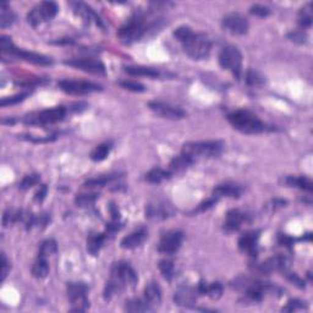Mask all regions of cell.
Returning <instances> with one entry per match:
<instances>
[{"label": "cell", "instance_id": "obj_1", "mask_svg": "<svg viewBox=\"0 0 313 313\" xmlns=\"http://www.w3.org/2000/svg\"><path fill=\"white\" fill-rule=\"evenodd\" d=\"M148 29V22L146 14L142 11H136L132 16L124 23L118 31V38L124 44H131L138 42Z\"/></svg>", "mask_w": 313, "mask_h": 313}, {"label": "cell", "instance_id": "obj_2", "mask_svg": "<svg viewBox=\"0 0 313 313\" xmlns=\"http://www.w3.org/2000/svg\"><path fill=\"white\" fill-rule=\"evenodd\" d=\"M228 120L234 129L247 135H257L267 130L266 124L249 110H236L228 115Z\"/></svg>", "mask_w": 313, "mask_h": 313}, {"label": "cell", "instance_id": "obj_3", "mask_svg": "<svg viewBox=\"0 0 313 313\" xmlns=\"http://www.w3.org/2000/svg\"><path fill=\"white\" fill-rule=\"evenodd\" d=\"M184 52L193 60H203L211 54L212 43L210 38L203 33H195L192 32L189 37L181 42Z\"/></svg>", "mask_w": 313, "mask_h": 313}, {"label": "cell", "instance_id": "obj_4", "mask_svg": "<svg viewBox=\"0 0 313 313\" xmlns=\"http://www.w3.org/2000/svg\"><path fill=\"white\" fill-rule=\"evenodd\" d=\"M0 48H2L3 55H10L15 56V58L21 59V60L33 62L37 65H50L52 64V59L48 58L46 55L37 54V53L28 52V50L19 49L14 46L13 41L8 36H2V40H0Z\"/></svg>", "mask_w": 313, "mask_h": 313}, {"label": "cell", "instance_id": "obj_5", "mask_svg": "<svg viewBox=\"0 0 313 313\" xmlns=\"http://www.w3.org/2000/svg\"><path fill=\"white\" fill-rule=\"evenodd\" d=\"M222 150L223 143L219 141H197L185 143L181 153L186 154L191 159L195 160L196 158L218 156Z\"/></svg>", "mask_w": 313, "mask_h": 313}, {"label": "cell", "instance_id": "obj_6", "mask_svg": "<svg viewBox=\"0 0 313 313\" xmlns=\"http://www.w3.org/2000/svg\"><path fill=\"white\" fill-rule=\"evenodd\" d=\"M66 115V108L64 107H54L50 109H44L42 112L32 113L25 116L23 123L27 125H37V126H46L59 123Z\"/></svg>", "mask_w": 313, "mask_h": 313}, {"label": "cell", "instance_id": "obj_7", "mask_svg": "<svg viewBox=\"0 0 313 313\" xmlns=\"http://www.w3.org/2000/svg\"><path fill=\"white\" fill-rule=\"evenodd\" d=\"M219 64L224 70L230 73L238 80L242 74V55L234 46L223 48L219 54Z\"/></svg>", "mask_w": 313, "mask_h": 313}, {"label": "cell", "instance_id": "obj_8", "mask_svg": "<svg viewBox=\"0 0 313 313\" xmlns=\"http://www.w3.org/2000/svg\"><path fill=\"white\" fill-rule=\"evenodd\" d=\"M110 278L120 283L125 289L129 288V286L133 288L138 282L136 270L130 266V263L124 261H119L113 264L112 269H110Z\"/></svg>", "mask_w": 313, "mask_h": 313}, {"label": "cell", "instance_id": "obj_9", "mask_svg": "<svg viewBox=\"0 0 313 313\" xmlns=\"http://www.w3.org/2000/svg\"><path fill=\"white\" fill-rule=\"evenodd\" d=\"M66 290L68 300L73 305L71 311L82 312L88 308L89 302L87 299V285L83 284V283H68Z\"/></svg>", "mask_w": 313, "mask_h": 313}, {"label": "cell", "instance_id": "obj_10", "mask_svg": "<svg viewBox=\"0 0 313 313\" xmlns=\"http://www.w3.org/2000/svg\"><path fill=\"white\" fill-rule=\"evenodd\" d=\"M59 8L54 2H42L41 4H37L27 15V21L33 27L46 22V21L52 20L58 13Z\"/></svg>", "mask_w": 313, "mask_h": 313}, {"label": "cell", "instance_id": "obj_11", "mask_svg": "<svg viewBox=\"0 0 313 313\" xmlns=\"http://www.w3.org/2000/svg\"><path fill=\"white\" fill-rule=\"evenodd\" d=\"M61 91L66 92L68 94H89L93 92L102 91V86L95 85L93 82L88 81H77V80H64L58 83Z\"/></svg>", "mask_w": 313, "mask_h": 313}, {"label": "cell", "instance_id": "obj_12", "mask_svg": "<svg viewBox=\"0 0 313 313\" xmlns=\"http://www.w3.org/2000/svg\"><path fill=\"white\" fill-rule=\"evenodd\" d=\"M222 26L229 33L242 36L249 31V20L240 13H230L225 15L222 20Z\"/></svg>", "mask_w": 313, "mask_h": 313}, {"label": "cell", "instance_id": "obj_13", "mask_svg": "<svg viewBox=\"0 0 313 313\" xmlns=\"http://www.w3.org/2000/svg\"><path fill=\"white\" fill-rule=\"evenodd\" d=\"M184 241V232L180 230H170L164 232L158 244V251L164 255H174L179 251Z\"/></svg>", "mask_w": 313, "mask_h": 313}, {"label": "cell", "instance_id": "obj_14", "mask_svg": "<svg viewBox=\"0 0 313 313\" xmlns=\"http://www.w3.org/2000/svg\"><path fill=\"white\" fill-rule=\"evenodd\" d=\"M151 110L158 115L163 116L165 119H170V120H180L186 116V112L181 109L180 107L172 106L170 103L160 102V100H153V102L148 103Z\"/></svg>", "mask_w": 313, "mask_h": 313}, {"label": "cell", "instance_id": "obj_15", "mask_svg": "<svg viewBox=\"0 0 313 313\" xmlns=\"http://www.w3.org/2000/svg\"><path fill=\"white\" fill-rule=\"evenodd\" d=\"M174 208L169 203H166V202L162 201L152 202V203H148L147 207H146V217L148 219L164 220L170 218V217L174 216Z\"/></svg>", "mask_w": 313, "mask_h": 313}, {"label": "cell", "instance_id": "obj_16", "mask_svg": "<svg viewBox=\"0 0 313 313\" xmlns=\"http://www.w3.org/2000/svg\"><path fill=\"white\" fill-rule=\"evenodd\" d=\"M65 64L68 66H73L80 70L87 71L91 74H98V75H103L106 74V66L100 60H95V59L81 58V59H71V60L65 61Z\"/></svg>", "mask_w": 313, "mask_h": 313}, {"label": "cell", "instance_id": "obj_17", "mask_svg": "<svg viewBox=\"0 0 313 313\" xmlns=\"http://www.w3.org/2000/svg\"><path fill=\"white\" fill-rule=\"evenodd\" d=\"M197 294H198V291L196 288H192V286H189V285L180 286L174 295V301H175V303L179 306L191 307L196 303V300H197Z\"/></svg>", "mask_w": 313, "mask_h": 313}, {"label": "cell", "instance_id": "obj_18", "mask_svg": "<svg viewBox=\"0 0 313 313\" xmlns=\"http://www.w3.org/2000/svg\"><path fill=\"white\" fill-rule=\"evenodd\" d=\"M71 7H73V10L75 11V14L77 15V16L81 17L85 22H87V23L94 22L97 26L103 27V22H102V20H100V17L94 13V10L89 7V5L85 4V3L79 2V3H71Z\"/></svg>", "mask_w": 313, "mask_h": 313}, {"label": "cell", "instance_id": "obj_19", "mask_svg": "<svg viewBox=\"0 0 313 313\" xmlns=\"http://www.w3.org/2000/svg\"><path fill=\"white\" fill-rule=\"evenodd\" d=\"M258 231H247L238 238V249L249 256H256L258 245Z\"/></svg>", "mask_w": 313, "mask_h": 313}, {"label": "cell", "instance_id": "obj_20", "mask_svg": "<svg viewBox=\"0 0 313 313\" xmlns=\"http://www.w3.org/2000/svg\"><path fill=\"white\" fill-rule=\"evenodd\" d=\"M289 266V261L286 259L284 256H275V257L269 258L268 261L263 262L262 264H259L258 272L262 274H270L275 270H286V268Z\"/></svg>", "mask_w": 313, "mask_h": 313}, {"label": "cell", "instance_id": "obj_21", "mask_svg": "<svg viewBox=\"0 0 313 313\" xmlns=\"http://www.w3.org/2000/svg\"><path fill=\"white\" fill-rule=\"evenodd\" d=\"M148 236V232L145 228H140L137 230L132 231L131 234L125 236L123 240H121V247L125 250H133L136 247L141 246L145 240Z\"/></svg>", "mask_w": 313, "mask_h": 313}, {"label": "cell", "instance_id": "obj_22", "mask_svg": "<svg viewBox=\"0 0 313 313\" xmlns=\"http://www.w3.org/2000/svg\"><path fill=\"white\" fill-rule=\"evenodd\" d=\"M242 193V187L237 184L232 183H225L222 185H218L216 189L213 190L212 196L220 199L222 197H231V198H238Z\"/></svg>", "mask_w": 313, "mask_h": 313}, {"label": "cell", "instance_id": "obj_23", "mask_svg": "<svg viewBox=\"0 0 313 313\" xmlns=\"http://www.w3.org/2000/svg\"><path fill=\"white\" fill-rule=\"evenodd\" d=\"M247 220V214L240 210H231L226 213L224 229L226 231H236Z\"/></svg>", "mask_w": 313, "mask_h": 313}, {"label": "cell", "instance_id": "obj_24", "mask_svg": "<svg viewBox=\"0 0 313 313\" xmlns=\"http://www.w3.org/2000/svg\"><path fill=\"white\" fill-rule=\"evenodd\" d=\"M145 300L152 307H156L162 302V289L157 282L148 283L145 289Z\"/></svg>", "mask_w": 313, "mask_h": 313}, {"label": "cell", "instance_id": "obj_25", "mask_svg": "<svg viewBox=\"0 0 313 313\" xmlns=\"http://www.w3.org/2000/svg\"><path fill=\"white\" fill-rule=\"evenodd\" d=\"M197 291L201 295H207L212 300H218L223 295V286L218 282L211 283V284L201 282L197 286Z\"/></svg>", "mask_w": 313, "mask_h": 313}, {"label": "cell", "instance_id": "obj_26", "mask_svg": "<svg viewBox=\"0 0 313 313\" xmlns=\"http://www.w3.org/2000/svg\"><path fill=\"white\" fill-rule=\"evenodd\" d=\"M193 162H195V160L191 159L189 156H186V154L184 153H180L179 156L174 157V159L170 162L169 171H170V174H172V172H180L185 170V169L189 168Z\"/></svg>", "mask_w": 313, "mask_h": 313}, {"label": "cell", "instance_id": "obj_27", "mask_svg": "<svg viewBox=\"0 0 313 313\" xmlns=\"http://www.w3.org/2000/svg\"><path fill=\"white\" fill-rule=\"evenodd\" d=\"M106 234H91L87 238V251L92 256H97L106 242Z\"/></svg>", "mask_w": 313, "mask_h": 313}, {"label": "cell", "instance_id": "obj_28", "mask_svg": "<svg viewBox=\"0 0 313 313\" xmlns=\"http://www.w3.org/2000/svg\"><path fill=\"white\" fill-rule=\"evenodd\" d=\"M125 311L127 312H147L153 311V307L145 299H131L125 303Z\"/></svg>", "mask_w": 313, "mask_h": 313}, {"label": "cell", "instance_id": "obj_29", "mask_svg": "<svg viewBox=\"0 0 313 313\" xmlns=\"http://www.w3.org/2000/svg\"><path fill=\"white\" fill-rule=\"evenodd\" d=\"M48 273H49V264H48L47 258L38 256L32 266V275L36 279H43L48 275Z\"/></svg>", "mask_w": 313, "mask_h": 313}, {"label": "cell", "instance_id": "obj_30", "mask_svg": "<svg viewBox=\"0 0 313 313\" xmlns=\"http://www.w3.org/2000/svg\"><path fill=\"white\" fill-rule=\"evenodd\" d=\"M285 184L288 185V186L308 191V192H311L312 187H313L312 181L309 180L308 178H305V177H289L285 179Z\"/></svg>", "mask_w": 313, "mask_h": 313}, {"label": "cell", "instance_id": "obj_31", "mask_svg": "<svg viewBox=\"0 0 313 313\" xmlns=\"http://www.w3.org/2000/svg\"><path fill=\"white\" fill-rule=\"evenodd\" d=\"M16 20V15L14 14V11L11 10L10 7L7 3H3L2 7H0V26L2 28H7L9 26H11Z\"/></svg>", "mask_w": 313, "mask_h": 313}, {"label": "cell", "instance_id": "obj_32", "mask_svg": "<svg viewBox=\"0 0 313 313\" xmlns=\"http://www.w3.org/2000/svg\"><path fill=\"white\" fill-rule=\"evenodd\" d=\"M112 148H113V145L110 142L100 143V145H98L97 147L92 151L91 159L93 160V162H102V160H104L107 157L109 156Z\"/></svg>", "mask_w": 313, "mask_h": 313}, {"label": "cell", "instance_id": "obj_33", "mask_svg": "<svg viewBox=\"0 0 313 313\" xmlns=\"http://www.w3.org/2000/svg\"><path fill=\"white\" fill-rule=\"evenodd\" d=\"M125 73L132 76H147V77H157L159 75L157 70L147 66H125Z\"/></svg>", "mask_w": 313, "mask_h": 313}, {"label": "cell", "instance_id": "obj_34", "mask_svg": "<svg viewBox=\"0 0 313 313\" xmlns=\"http://www.w3.org/2000/svg\"><path fill=\"white\" fill-rule=\"evenodd\" d=\"M170 171L164 170L162 168H153L146 174V180L151 184H159L170 177Z\"/></svg>", "mask_w": 313, "mask_h": 313}, {"label": "cell", "instance_id": "obj_35", "mask_svg": "<svg viewBox=\"0 0 313 313\" xmlns=\"http://www.w3.org/2000/svg\"><path fill=\"white\" fill-rule=\"evenodd\" d=\"M299 25L302 29L308 28L312 25V3H308L300 10Z\"/></svg>", "mask_w": 313, "mask_h": 313}, {"label": "cell", "instance_id": "obj_36", "mask_svg": "<svg viewBox=\"0 0 313 313\" xmlns=\"http://www.w3.org/2000/svg\"><path fill=\"white\" fill-rule=\"evenodd\" d=\"M23 211H15V210H8L4 213V218H3V224L4 226H10L15 224V223L22 222L23 220Z\"/></svg>", "mask_w": 313, "mask_h": 313}, {"label": "cell", "instance_id": "obj_37", "mask_svg": "<svg viewBox=\"0 0 313 313\" xmlns=\"http://www.w3.org/2000/svg\"><path fill=\"white\" fill-rule=\"evenodd\" d=\"M56 250H58V246H56L55 240H53V238H48V240L43 241V242L41 244L40 246V251H38V256L40 257H49V256L54 255L56 252Z\"/></svg>", "mask_w": 313, "mask_h": 313}, {"label": "cell", "instance_id": "obj_38", "mask_svg": "<svg viewBox=\"0 0 313 313\" xmlns=\"http://www.w3.org/2000/svg\"><path fill=\"white\" fill-rule=\"evenodd\" d=\"M159 270L162 273L163 278L168 282L174 278L175 275V266L171 261H168V259H163V261L159 262Z\"/></svg>", "mask_w": 313, "mask_h": 313}, {"label": "cell", "instance_id": "obj_39", "mask_svg": "<svg viewBox=\"0 0 313 313\" xmlns=\"http://www.w3.org/2000/svg\"><path fill=\"white\" fill-rule=\"evenodd\" d=\"M246 82L247 85L252 86V87H261V86L264 85L266 80H264V76L259 74L258 71L249 70L246 73Z\"/></svg>", "mask_w": 313, "mask_h": 313}, {"label": "cell", "instance_id": "obj_40", "mask_svg": "<svg viewBox=\"0 0 313 313\" xmlns=\"http://www.w3.org/2000/svg\"><path fill=\"white\" fill-rule=\"evenodd\" d=\"M98 193L91 192V193H79L75 197V203L79 207H87V205L93 204L95 199L98 198Z\"/></svg>", "mask_w": 313, "mask_h": 313}, {"label": "cell", "instance_id": "obj_41", "mask_svg": "<svg viewBox=\"0 0 313 313\" xmlns=\"http://www.w3.org/2000/svg\"><path fill=\"white\" fill-rule=\"evenodd\" d=\"M40 181H41L40 175H37V174L27 175V177H25L22 180H21V183L19 184V189L22 191L29 190L31 187H33L37 184H40Z\"/></svg>", "mask_w": 313, "mask_h": 313}, {"label": "cell", "instance_id": "obj_42", "mask_svg": "<svg viewBox=\"0 0 313 313\" xmlns=\"http://www.w3.org/2000/svg\"><path fill=\"white\" fill-rule=\"evenodd\" d=\"M118 177L116 175H106V177H99V178H95V179H91V180H88L87 183L85 184V186H89V187H102L104 185H107L108 183H110L112 180H114Z\"/></svg>", "mask_w": 313, "mask_h": 313}, {"label": "cell", "instance_id": "obj_43", "mask_svg": "<svg viewBox=\"0 0 313 313\" xmlns=\"http://www.w3.org/2000/svg\"><path fill=\"white\" fill-rule=\"evenodd\" d=\"M26 97H28V93H20V94L13 95V97L3 98L2 102H0V104H2V107L13 106V104H17V103L22 102V100H25Z\"/></svg>", "mask_w": 313, "mask_h": 313}, {"label": "cell", "instance_id": "obj_44", "mask_svg": "<svg viewBox=\"0 0 313 313\" xmlns=\"http://www.w3.org/2000/svg\"><path fill=\"white\" fill-rule=\"evenodd\" d=\"M119 85H120L123 88L129 89V91L132 92H143L146 89L142 83L136 81H121L119 82Z\"/></svg>", "mask_w": 313, "mask_h": 313}, {"label": "cell", "instance_id": "obj_45", "mask_svg": "<svg viewBox=\"0 0 313 313\" xmlns=\"http://www.w3.org/2000/svg\"><path fill=\"white\" fill-rule=\"evenodd\" d=\"M250 13H251L252 15H256V16H258V17H266L270 14V10H269V8L264 7V5L256 4L250 9Z\"/></svg>", "mask_w": 313, "mask_h": 313}, {"label": "cell", "instance_id": "obj_46", "mask_svg": "<svg viewBox=\"0 0 313 313\" xmlns=\"http://www.w3.org/2000/svg\"><path fill=\"white\" fill-rule=\"evenodd\" d=\"M305 303L306 302H302V301H300V300H290L288 302V305L283 308V311L295 312V311H297V309H303V308H306Z\"/></svg>", "mask_w": 313, "mask_h": 313}, {"label": "cell", "instance_id": "obj_47", "mask_svg": "<svg viewBox=\"0 0 313 313\" xmlns=\"http://www.w3.org/2000/svg\"><path fill=\"white\" fill-rule=\"evenodd\" d=\"M283 273H284V275L286 276V278H288L289 280H290L291 283H293V284H295V285H297L299 286V288H305V283H303V280L300 278V276H297L296 274L295 273H289V272H286V270H283Z\"/></svg>", "mask_w": 313, "mask_h": 313}, {"label": "cell", "instance_id": "obj_48", "mask_svg": "<svg viewBox=\"0 0 313 313\" xmlns=\"http://www.w3.org/2000/svg\"><path fill=\"white\" fill-rule=\"evenodd\" d=\"M289 38L291 41L296 42V43H305L307 40V36L303 31H294L289 33Z\"/></svg>", "mask_w": 313, "mask_h": 313}, {"label": "cell", "instance_id": "obj_49", "mask_svg": "<svg viewBox=\"0 0 313 313\" xmlns=\"http://www.w3.org/2000/svg\"><path fill=\"white\" fill-rule=\"evenodd\" d=\"M218 201H219L218 198L214 197V196H212L211 198H208L207 201H204V202H203V203L199 204V207L197 208V212H203V211L210 210V208L213 207V205L216 204Z\"/></svg>", "mask_w": 313, "mask_h": 313}, {"label": "cell", "instance_id": "obj_50", "mask_svg": "<svg viewBox=\"0 0 313 313\" xmlns=\"http://www.w3.org/2000/svg\"><path fill=\"white\" fill-rule=\"evenodd\" d=\"M9 269H10V264H9L4 253H2V282H4L5 278H7Z\"/></svg>", "mask_w": 313, "mask_h": 313}, {"label": "cell", "instance_id": "obj_51", "mask_svg": "<svg viewBox=\"0 0 313 313\" xmlns=\"http://www.w3.org/2000/svg\"><path fill=\"white\" fill-rule=\"evenodd\" d=\"M47 191L48 189L46 185H42V186L40 187V190H38V192L34 195V201L40 202V203L41 202H43V199L46 198V196H47Z\"/></svg>", "mask_w": 313, "mask_h": 313}, {"label": "cell", "instance_id": "obj_52", "mask_svg": "<svg viewBox=\"0 0 313 313\" xmlns=\"http://www.w3.org/2000/svg\"><path fill=\"white\" fill-rule=\"evenodd\" d=\"M110 213H112L113 219H114V222H118L119 219H120V213H119L118 207H116L115 204L110 205Z\"/></svg>", "mask_w": 313, "mask_h": 313}]
</instances>
